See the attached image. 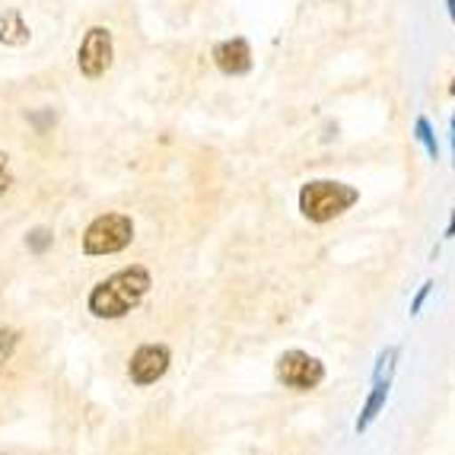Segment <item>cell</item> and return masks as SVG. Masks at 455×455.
Here are the masks:
<instances>
[{
    "instance_id": "obj_1",
    "label": "cell",
    "mask_w": 455,
    "mask_h": 455,
    "mask_svg": "<svg viewBox=\"0 0 455 455\" xmlns=\"http://www.w3.org/2000/svg\"><path fill=\"white\" fill-rule=\"evenodd\" d=\"M147 290H150V274L144 267H124L92 290L90 312L99 319H122L144 299Z\"/></svg>"
},
{
    "instance_id": "obj_2",
    "label": "cell",
    "mask_w": 455,
    "mask_h": 455,
    "mask_svg": "<svg viewBox=\"0 0 455 455\" xmlns=\"http://www.w3.org/2000/svg\"><path fill=\"white\" fill-rule=\"evenodd\" d=\"M357 197V188H350V185L319 179V182L303 185V191H299V211L312 223H328L334 217H341Z\"/></svg>"
},
{
    "instance_id": "obj_3",
    "label": "cell",
    "mask_w": 455,
    "mask_h": 455,
    "mask_svg": "<svg viewBox=\"0 0 455 455\" xmlns=\"http://www.w3.org/2000/svg\"><path fill=\"white\" fill-rule=\"evenodd\" d=\"M134 239V223L124 213H106L86 227L84 235V251L86 255H115Z\"/></svg>"
},
{
    "instance_id": "obj_4",
    "label": "cell",
    "mask_w": 455,
    "mask_h": 455,
    "mask_svg": "<svg viewBox=\"0 0 455 455\" xmlns=\"http://www.w3.org/2000/svg\"><path fill=\"white\" fill-rule=\"evenodd\" d=\"M277 379L283 386L296 388V392H309V388H315L325 379V370H322L319 360L303 354V350H290V354H283L277 360Z\"/></svg>"
},
{
    "instance_id": "obj_5",
    "label": "cell",
    "mask_w": 455,
    "mask_h": 455,
    "mask_svg": "<svg viewBox=\"0 0 455 455\" xmlns=\"http://www.w3.org/2000/svg\"><path fill=\"white\" fill-rule=\"evenodd\" d=\"M80 70H84L90 80L102 76L108 68H112V32L96 26V29L86 32L84 45H80Z\"/></svg>"
},
{
    "instance_id": "obj_6",
    "label": "cell",
    "mask_w": 455,
    "mask_h": 455,
    "mask_svg": "<svg viewBox=\"0 0 455 455\" xmlns=\"http://www.w3.org/2000/svg\"><path fill=\"white\" fill-rule=\"evenodd\" d=\"M166 370H169V350L160 347V344H147V347H140L134 357H131V379H134L137 386H150V382L160 379Z\"/></svg>"
},
{
    "instance_id": "obj_7",
    "label": "cell",
    "mask_w": 455,
    "mask_h": 455,
    "mask_svg": "<svg viewBox=\"0 0 455 455\" xmlns=\"http://www.w3.org/2000/svg\"><path fill=\"white\" fill-rule=\"evenodd\" d=\"M213 61L227 76H243L251 70V48L245 38H227L213 48Z\"/></svg>"
},
{
    "instance_id": "obj_8",
    "label": "cell",
    "mask_w": 455,
    "mask_h": 455,
    "mask_svg": "<svg viewBox=\"0 0 455 455\" xmlns=\"http://www.w3.org/2000/svg\"><path fill=\"white\" fill-rule=\"evenodd\" d=\"M0 42L4 45H26L29 42V26L23 23V16L16 10L0 13Z\"/></svg>"
},
{
    "instance_id": "obj_9",
    "label": "cell",
    "mask_w": 455,
    "mask_h": 455,
    "mask_svg": "<svg viewBox=\"0 0 455 455\" xmlns=\"http://www.w3.org/2000/svg\"><path fill=\"white\" fill-rule=\"evenodd\" d=\"M386 395H388V386H376V392H372L363 404V414H360V420H357V430H366L372 420L379 418L382 404H386Z\"/></svg>"
},
{
    "instance_id": "obj_10",
    "label": "cell",
    "mask_w": 455,
    "mask_h": 455,
    "mask_svg": "<svg viewBox=\"0 0 455 455\" xmlns=\"http://www.w3.org/2000/svg\"><path fill=\"white\" fill-rule=\"evenodd\" d=\"M414 137H418L420 144H424V150H427V156H430V160H440V140H436V134H433L430 122H427L424 115H420L418 122H414Z\"/></svg>"
},
{
    "instance_id": "obj_11",
    "label": "cell",
    "mask_w": 455,
    "mask_h": 455,
    "mask_svg": "<svg viewBox=\"0 0 455 455\" xmlns=\"http://www.w3.org/2000/svg\"><path fill=\"white\" fill-rule=\"evenodd\" d=\"M13 347H16V334L10 328H0V363H7Z\"/></svg>"
},
{
    "instance_id": "obj_12",
    "label": "cell",
    "mask_w": 455,
    "mask_h": 455,
    "mask_svg": "<svg viewBox=\"0 0 455 455\" xmlns=\"http://www.w3.org/2000/svg\"><path fill=\"white\" fill-rule=\"evenodd\" d=\"M52 245V233L48 229H32L29 233V249L32 251H45Z\"/></svg>"
},
{
    "instance_id": "obj_13",
    "label": "cell",
    "mask_w": 455,
    "mask_h": 455,
    "mask_svg": "<svg viewBox=\"0 0 455 455\" xmlns=\"http://www.w3.org/2000/svg\"><path fill=\"white\" fill-rule=\"evenodd\" d=\"M10 172H7V153H0V195H7L10 191Z\"/></svg>"
},
{
    "instance_id": "obj_14",
    "label": "cell",
    "mask_w": 455,
    "mask_h": 455,
    "mask_svg": "<svg viewBox=\"0 0 455 455\" xmlns=\"http://www.w3.org/2000/svg\"><path fill=\"white\" fill-rule=\"evenodd\" d=\"M430 287H433V283H424V287H420L418 299L411 303V312H420V306H424V299H427V293H430Z\"/></svg>"
},
{
    "instance_id": "obj_15",
    "label": "cell",
    "mask_w": 455,
    "mask_h": 455,
    "mask_svg": "<svg viewBox=\"0 0 455 455\" xmlns=\"http://www.w3.org/2000/svg\"><path fill=\"white\" fill-rule=\"evenodd\" d=\"M446 7H449V16H452V23H455V0H446Z\"/></svg>"
},
{
    "instance_id": "obj_16",
    "label": "cell",
    "mask_w": 455,
    "mask_h": 455,
    "mask_svg": "<svg viewBox=\"0 0 455 455\" xmlns=\"http://www.w3.org/2000/svg\"><path fill=\"white\" fill-rule=\"evenodd\" d=\"M446 235H455V211H452V220H449V229H446Z\"/></svg>"
},
{
    "instance_id": "obj_17",
    "label": "cell",
    "mask_w": 455,
    "mask_h": 455,
    "mask_svg": "<svg viewBox=\"0 0 455 455\" xmlns=\"http://www.w3.org/2000/svg\"><path fill=\"white\" fill-rule=\"evenodd\" d=\"M452 156H455V115H452Z\"/></svg>"
},
{
    "instance_id": "obj_18",
    "label": "cell",
    "mask_w": 455,
    "mask_h": 455,
    "mask_svg": "<svg viewBox=\"0 0 455 455\" xmlns=\"http://www.w3.org/2000/svg\"><path fill=\"white\" fill-rule=\"evenodd\" d=\"M449 92H452V96H455V80H452V86H449Z\"/></svg>"
}]
</instances>
